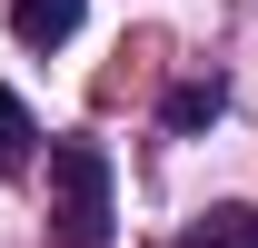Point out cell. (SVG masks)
<instances>
[{
	"instance_id": "2",
	"label": "cell",
	"mask_w": 258,
	"mask_h": 248,
	"mask_svg": "<svg viewBox=\"0 0 258 248\" xmlns=\"http://www.w3.org/2000/svg\"><path fill=\"white\" fill-rule=\"evenodd\" d=\"M219 109H228V80L209 70V80H179V90L159 99V129H169V139H189V129H209Z\"/></svg>"
},
{
	"instance_id": "4",
	"label": "cell",
	"mask_w": 258,
	"mask_h": 248,
	"mask_svg": "<svg viewBox=\"0 0 258 248\" xmlns=\"http://www.w3.org/2000/svg\"><path fill=\"white\" fill-rule=\"evenodd\" d=\"M179 248H258V209H209V218H189Z\"/></svg>"
},
{
	"instance_id": "1",
	"label": "cell",
	"mask_w": 258,
	"mask_h": 248,
	"mask_svg": "<svg viewBox=\"0 0 258 248\" xmlns=\"http://www.w3.org/2000/svg\"><path fill=\"white\" fill-rule=\"evenodd\" d=\"M50 238L60 248H109V159L90 139L50 149Z\"/></svg>"
},
{
	"instance_id": "3",
	"label": "cell",
	"mask_w": 258,
	"mask_h": 248,
	"mask_svg": "<svg viewBox=\"0 0 258 248\" xmlns=\"http://www.w3.org/2000/svg\"><path fill=\"white\" fill-rule=\"evenodd\" d=\"M80 10L90 0H10V30H20V50H60L80 30Z\"/></svg>"
},
{
	"instance_id": "5",
	"label": "cell",
	"mask_w": 258,
	"mask_h": 248,
	"mask_svg": "<svg viewBox=\"0 0 258 248\" xmlns=\"http://www.w3.org/2000/svg\"><path fill=\"white\" fill-rule=\"evenodd\" d=\"M30 109H20V90H0V179H20V169H30Z\"/></svg>"
}]
</instances>
